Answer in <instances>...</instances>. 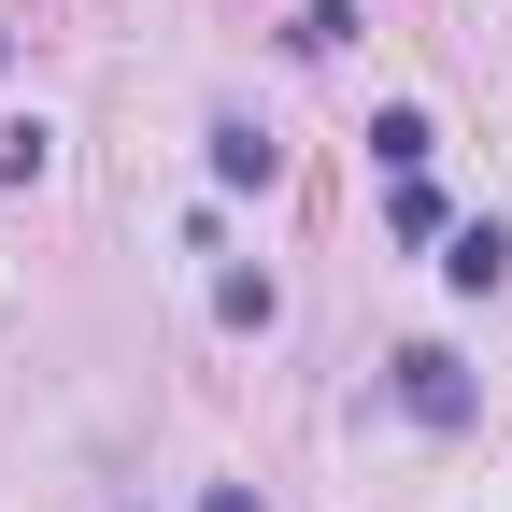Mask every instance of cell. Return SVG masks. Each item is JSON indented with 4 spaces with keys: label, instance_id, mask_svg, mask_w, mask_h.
Here are the masks:
<instances>
[{
    "label": "cell",
    "instance_id": "5b68a950",
    "mask_svg": "<svg viewBox=\"0 0 512 512\" xmlns=\"http://www.w3.org/2000/svg\"><path fill=\"white\" fill-rule=\"evenodd\" d=\"M285 43H299V57H342V43H356V0H299Z\"/></svg>",
    "mask_w": 512,
    "mask_h": 512
},
{
    "label": "cell",
    "instance_id": "6da1fadb",
    "mask_svg": "<svg viewBox=\"0 0 512 512\" xmlns=\"http://www.w3.org/2000/svg\"><path fill=\"white\" fill-rule=\"evenodd\" d=\"M384 370H399V413H413V427H470V413H484V399H470V370L441 356V342H399Z\"/></svg>",
    "mask_w": 512,
    "mask_h": 512
},
{
    "label": "cell",
    "instance_id": "3957f363",
    "mask_svg": "<svg viewBox=\"0 0 512 512\" xmlns=\"http://www.w3.org/2000/svg\"><path fill=\"white\" fill-rule=\"evenodd\" d=\"M271 171H285V143H271V128L214 114V185H271Z\"/></svg>",
    "mask_w": 512,
    "mask_h": 512
},
{
    "label": "cell",
    "instance_id": "7a4b0ae2",
    "mask_svg": "<svg viewBox=\"0 0 512 512\" xmlns=\"http://www.w3.org/2000/svg\"><path fill=\"white\" fill-rule=\"evenodd\" d=\"M441 242H456V256H441V271H456L470 299H498V285H512V228H498V214H470V228H441Z\"/></svg>",
    "mask_w": 512,
    "mask_h": 512
},
{
    "label": "cell",
    "instance_id": "277c9868",
    "mask_svg": "<svg viewBox=\"0 0 512 512\" xmlns=\"http://www.w3.org/2000/svg\"><path fill=\"white\" fill-rule=\"evenodd\" d=\"M370 157H384V171H427V157H441V128H427L413 100H384V114H370Z\"/></svg>",
    "mask_w": 512,
    "mask_h": 512
},
{
    "label": "cell",
    "instance_id": "52a82bcc",
    "mask_svg": "<svg viewBox=\"0 0 512 512\" xmlns=\"http://www.w3.org/2000/svg\"><path fill=\"white\" fill-rule=\"evenodd\" d=\"M441 228H456V214H441V185H427V171H399V242H441Z\"/></svg>",
    "mask_w": 512,
    "mask_h": 512
},
{
    "label": "cell",
    "instance_id": "8992f818",
    "mask_svg": "<svg viewBox=\"0 0 512 512\" xmlns=\"http://www.w3.org/2000/svg\"><path fill=\"white\" fill-rule=\"evenodd\" d=\"M214 313H228V328H271L285 285H271V271H228V285H214Z\"/></svg>",
    "mask_w": 512,
    "mask_h": 512
},
{
    "label": "cell",
    "instance_id": "ba28073f",
    "mask_svg": "<svg viewBox=\"0 0 512 512\" xmlns=\"http://www.w3.org/2000/svg\"><path fill=\"white\" fill-rule=\"evenodd\" d=\"M43 157H57L43 128H0V185H43Z\"/></svg>",
    "mask_w": 512,
    "mask_h": 512
},
{
    "label": "cell",
    "instance_id": "9c48e42d",
    "mask_svg": "<svg viewBox=\"0 0 512 512\" xmlns=\"http://www.w3.org/2000/svg\"><path fill=\"white\" fill-rule=\"evenodd\" d=\"M200 512H256V498H242V484H214V498H200Z\"/></svg>",
    "mask_w": 512,
    "mask_h": 512
}]
</instances>
